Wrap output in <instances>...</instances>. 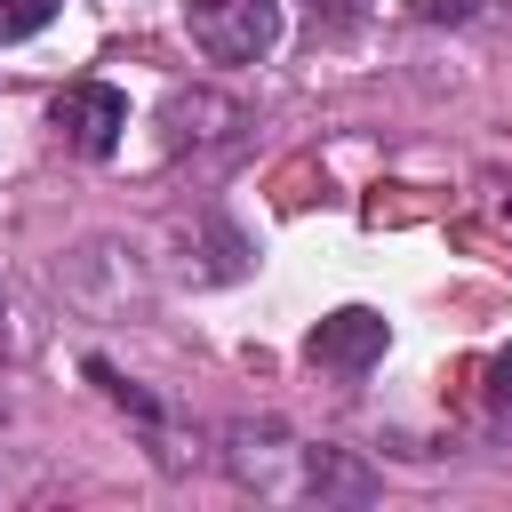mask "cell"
Here are the masks:
<instances>
[{
  "mask_svg": "<svg viewBox=\"0 0 512 512\" xmlns=\"http://www.w3.org/2000/svg\"><path fill=\"white\" fill-rule=\"evenodd\" d=\"M168 272L192 288H224L248 272V232L216 208H176L168 216Z\"/></svg>",
  "mask_w": 512,
  "mask_h": 512,
  "instance_id": "cell-1",
  "label": "cell"
},
{
  "mask_svg": "<svg viewBox=\"0 0 512 512\" xmlns=\"http://www.w3.org/2000/svg\"><path fill=\"white\" fill-rule=\"evenodd\" d=\"M184 32L208 64H256L280 40V0H184Z\"/></svg>",
  "mask_w": 512,
  "mask_h": 512,
  "instance_id": "cell-2",
  "label": "cell"
},
{
  "mask_svg": "<svg viewBox=\"0 0 512 512\" xmlns=\"http://www.w3.org/2000/svg\"><path fill=\"white\" fill-rule=\"evenodd\" d=\"M64 296L88 304V312H128V304H144V264H136V248L88 240V248L64 264Z\"/></svg>",
  "mask_w": 512,
  "mask_h": 512,
  "instance_id": "cell-3",
  "label": "cell"
},
{
  "mask_svg": "<svg viewBox=\"0 0 512 512\" xmlns=\"http://www.w3.org/2000/svg\"><path fill=\"white\" fill-rule=\"evenodd\" d=\"M48 120H56V136H64L72 152L104 160V152L120 144V128H128V96H120V88H104V80H72V88L48 104Z\"/></svg>",
  "mask_w": 512,
  "mask_h": 512,
  "instance_id": "cell-4",
  "label": "cell"
},
{
  "mask_svg": "<svg viewBox=\"0 0 512 512\" xmlns=\"http://www.w3.org/2000/svg\"><path fill=\"white\" fill-rule=\"evenodd\" d=\"M384 344H392L384 312H368V304H336V312L304 336V360H312V368H336V376H360V368L384 360Z\"/></svg>",
  "mask_w": 512,
  "mask_h": 512,
  "instance_id": "cell-5",
  "label": "cell"
},
{
  "mask_svg": "<svg viewBox=\"0 0 512 512\" xmlns=\"http://www.w3.org/2000/svg\"><path fill=\"white\" fill-rule=\"evenodd\" d=\"M296 496H312V504H368L376 496V464H360L352 448H304L296 456Z\"/></svg>",
  "mask_w": 512,
  "mask_h": 512,
  "instance_id": "cell-6",
  "label": "cell"
},
{
  "mask_svg": "<svg viewBox=\"0 0 512 512\" xmlns=\"http://www.w3.org/2000/svg\"><path fill=\"white\" fill-rule=\"evenodd\" d=\"M160 120H168V144H208V136H232L248 112L232 96H216V88H176Z\"/></svg>",
  "mask_w": 512,
  "mask_h": 512,
  "instance_id": "cell-7",
  "label": "cell"
},
{
  "mask_svg": "<svg viewBox=\"0 0 512 512\" xmlns=\"http://www.w3.org/2000/svg\"><path fill=\"white\" fill-rule=\"evenodd\" d=\"M48 16H56V0H0V48L8 40H32Z\"/></svg>",
  "mask_w": 512,
  "mask_h": 512,
  "instance_id": "cell-8",
  "label": "cell"
},
{
  "mask_svg": "<svg viewBox=\"0 0 512 512\" xmlns=\"http://www.w3.org/2000/svg\"><path fill=\"white\" fill-rule=\"evenodd\" d=\"M472 8H480V0H408L416 24H472Z\"/></svg>",
  "mask_w": 512,
  "mask_h": 512,
  "instance_id": "cell-9",
  "label": "cell"
},
{
  "mask_svg": "<svg viewBox=\"0 0 512 512\" xmlns=\"http://www.w3.org/2000/svg\"><path fill=\"white\" fill-rule=\"evenodd\" d=\"M488 408H496V416H512V344L488 360Z\"/></svg>",
  "mask_w": 512,
  "mask_h": 512,
  "instance_id": "cell-10",
  "label": "cell"
},
{
  "mask_svg": "<svg viewBox=\"0 0 512 512\" xmlns=\"http://www.w3.org/2000/svg\"><path fill=\"white\" fill-rule=\"evenodd\" d=\"M0 424H8V400H0Z\"/></svg>",
  "mask_w": 512,
  "mask_h": 512,
  "instance_id": "cell-11",
  "label": "cell"
},
{
  "mask_svg": "<svg viewBox=\"0 0 512 512\" xmlns=\"http://www.w3.org/2000/svg\"><path fill=\"white\" fill-rule=\"evenodd\" d=\"M0 344H8V328H0Z\"/></svg>",
  "mask_w": 512,
  "mask_h": 512,
  "instance_id": "cell-12",
  "label": "cell"
}]
</instances>
